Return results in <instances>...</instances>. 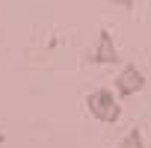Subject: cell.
<instances>
[{
	"label": "cell",
	"mask_w": 151,
	"mask_h": 148,
	"mask_svg": "<svg viewBox=\"0 0 151 148\" xmlns=\"http://www.w3.org/2000/svg\"><path fill=\"white\" fill-rule=\"evenodd\" d=\"M86 110L92 119H98L101 124H116L122 119V101L116 98V92L110 86H101L95 92L86 95Z\"/></svg>",
	"instance_id": "6da1fadb"
},
{
	"label": "cell",
	"mask_w": 151,
	"mask_h": 148,
	"mask_svg": "<svg viewBox=\"0 0 151 148\" xmlns=\"http://www.w3.org/2000/svg\"><path fill=\"white\" fill-rule=\"evenodd\" d=\"M110 89L116 92V98H119V101H127V98H133V95H139V92L145 89V74L139 71V65L124 62V65H122V71L116 74V80H113V86H110Z\"/></svg>",
	"instance_id": "7a4b0ae2"
},
{
	"label": "cell",
	"mask_w": 151,
	"mask_h": 148,
	"mask_svg": "<svg viewBox=\"0 0 151 148\" xmlns=\"http://www.w3.org/2000/svg\"><path fill=\"white\" fill-rule=\"evenodd\" d=\"M116 148H145V139H142V130L139 127H130L124 133V139L116 145Z\"/></svg>",
	"instance_id": "277c9868"
},
{
	"label": "cell",
	"mask_w": 151,
	"mask_h": 148,
	"mask_svg": "<svg viewBox=\"0 0 151 148\" xmlns=\"http://www.w3.org/2000/svg\"><path fill=\"white\" fill-rule=\"evenodd\" d=\"M3 142H6V133H3V130H0V145H3Z\"/></svg>",
	"instance_id": "5b68a950"
},
{
	"label": "cell",
	"mask_w": 151,
	"mask_h": 148,
	"mask_svg": "<svg viewBox=\"0 0 151 148\" xmlns=\"http://www.w3.org/2000/svg\"><path fill=\"white\" fill-rule=\"evenodd\" d=\"M86 62H92V65H116V62H122V53L116 47V39H113V33L107 27L98 30V42L86 53Z\"/></svg>",
	"instance_id": "3957f363"
}]
</instances>
